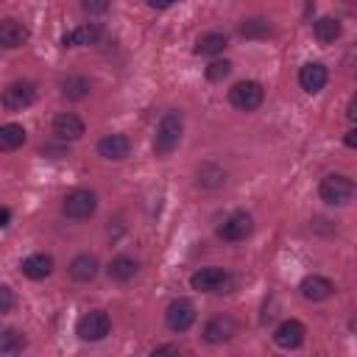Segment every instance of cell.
Here are the masks:
<instances>
[{"label":"cell","mask_w":357,"mask_h":357,"mask_svg":"<svg viewBox=\"0 0 357 357\" xmlns=\"http://www.w3.org/2000/svg\"><path fill=\"white\" fill-rule=\"evenodd\" d=\"M237 332V324L231 315H215L204 324V340L206 343H226Z\"/></svg>","instance_id":"obj_11"},{"label":"cell","mask_w":357,"mask_h":357,"mask_svg":"<svg viewBox=\"0 0 357 357\" xmlns=\"http://www.w3.org/2000/svg\"><path fill=\"white\" fill-rule=\"evenodd\" d=\"M298 290H301V296H304L307 301H326V298L335 293V284H332L326 276H318V273H312V276L301 279Z\"/></svg>","instance_id":"obj_15"},{"label":"cell","mask_w":357,"mask_h":357,"mask_svg":"<svg viewBox=\"0 0 357 357\" xmlns=\"http://www.w3.org/2000/svg\"><path fill=\"white\" fill-rule=\"evenodd\" d=\"M98 209V195L92 190H73L61 201V212L70 220H89Z\"/></svg>","instance_id":"obj_4"},{"label":"cell","mask_w":357,"mask_h":357,"mask_svg":"<svg viewBox=\"0 0 357 357\" xmlns=\"http://www.w3.org/2000/svg\"><path fill=\"white\" fill-rule=\"evenodd\" d=\"M61 95H64L67 100H84V98L89 95V78H84V75H70V78H64V81H61Z\"/></svg>","instance_id":"obj_24"},{"label":"cell","mask_w":357,"mask_h":357,"mask_svg":"<svg viewBox=\"0 0 357 357\" xmlns=\"http://www.w3.org/2000/svg\"><path fill=\"white\" fill-rule=\"evenodd\" d=\"M343 142H346L349 148H354V145H357V131H354V128H351V131H346V139H343Z\"/></svg>","instance_id":"obj_32"},{"label":"cell","mask_w":357,"mask_h":357,"mask_svg":"<svg viewBox=\"0 0 357 357\" xmlns=\"http://www.w3.org/2000/svg\"><path fill=\"white\" fill-rule=\"evenodd\" d=\"M28 36H31V31L17 20H3L0 22V45L3 47H8V50L22 47L28 42Z\"/></svg>","instance_id":"obj_17"},{"label":"cell","mask_w":357,"mask_h":357,"mask_svg":"<svg viewBox=\"0 0 357 357\" xmlns=\"http://www.w3.org/2000/svg\"><path fill=\"white\" fill-rule=\"evenodd\" d=\"M190 284L198 293H229L231 284H234V279L223 268H201V271H195L190 276Z\"/></svg>","instance_id":"obj_3"},{"label":"cell","mask_w":357,"mask_h":357,"mask_svg":"<svg viewBox=\"0 0 357 357\" xmlns=\"http://www.w3.org/2000/svg\"><path fill=\"white\" fill-rule=\"evenodd\" d=\"M145 3H148L151 8H156V11H162V8H170L176 0H145Z\"/></svg>","instance_id":"obj_30"},{"label":"cell","mask_w":357,"mask_h":357,"mask_svg":"<svg viewBox=\"0 0 357 357\" xmlns=\"http://www.w3.org/2000/svg\"><path fill=\"white\" fill-rule=\"evenodd\" d=\"M81 6L86 14H103V11H109L112 0H81Z\"/></svg>","instance_id":"obj_29"},{"label":"cell","mask_w":357,"mask_h":357,"mask_svg":"<svg viewBox=\"0 0 357 357\" xmlns=\"http://www.w3.org/2000/svg\"><path fill=\"white\" fill-rule=\"evenodd\" d=\"M0 100H3V106H6L8 112H22V109H28V106L36 100V89H33V84H28V81H14V84H8V86L3 89Z\"/></svg>","instance_id":"obj_8"},{"label":"cell","mask_w":357,"mask_h":357,"mask_svg":"<svg viewBox=\"0 0 357 357\" xmlns=\"http://www.w3.org/2000/svg\"><path fill=\"white\" fill-rule=\"evenodd\" d=\"M109 279H114V282H131L134 276H137V271H139V262L134 259V257H126V254H120V257H114L112 262H109Z\"/></svg>","instance_id":"obj_18"},{"label":"cell","mask_w":357,"mask_h":357,"mask_svg":"<svg viewBox=\"0 0 357 357\" xmlns=\"http://www.w3.org/2000/svg\"><path fill=\"white\" fill-rule=\"evenodd\" d=\"M98 36H100V28L95 22H86V25H78L70 33H64L61 36V45L64 47H81V45H92Z\"/></svg>","instance_id":"obj_19"},{"label":"cell","mask_w":357,"mask_h":357,"mask_svg":"<svg viewBox=\"0 0 357 357\" xmlns=\"http://www.w3.org/2000/svg\"><path fill=\"white\" fill-rule=\"evenodd\" d=\"M53 134L64 142H73V139H81L84 137V120L73 112H64L53 120Z\"/></svg>","instance_id":"obj_14"},{"label":"cell","mask_w":357,"mask_h":357,"mask_svg":"<svg viewBox=\"0 0 357 357\" xmlns=\"http://www.w3.org/2000/svg\"><path fill=\"white\" fill-rule=\"evenodd\" d=\"M25 142V128L20 123L0 126V151H17Z\"/></svg>","instance_id":"obj_23"},{"label":"cell","mask_w":357,"mask_h":357,"mask_svg":"<svg viewBox=\"0 0 357 357\" xmlns=\"http://www.w3.org/2000/svg\"><path fill=\"white\" fill-rule=\"evenodd\" d=\"M271 33V22L268 20H245L243 25H240V36H245V39H265Z\"/></svg>","instance_id":"obj_26"},{"label":"cell","mask_w":357,"mask_h":357,"mask_svg":"<svg viewBox=\"0 0 357 357\" xmlns=\"http://www.w3.org/2000/svg\"><path fill=\"white\" fill-rule=\"evenodd\" d=\"M318 195L329 206H346L354 198V181L349 176H343V173H329V176L321 178Z\"/></svg>","instance_id":"obj_2"},{"label":"cell","mask_w":357,"mask_h":357,"mask_svg":"<svg viewBox=\"0 0 357 357\" xmlns=\"http://www.w3.org/2000/svg\"><path fill=\"white\" fill-rule=\"evenodd\" d=\"M304 335H307L304 324L296 321V318H287V321H282V324L273 329V343H276L279 349H298V346L304 343Z\"/></svg>","instance_id":"obj_10"},{"label":"cell","mask_w":357,"mask_h":357,"mask_svg":"<svg viewBox=\"0 0 357 357\" xmlns=\"http://www.w3.org/2000/svg\"><path fill=\"white\" fill-rule=\"evenodd\" d=\"M14 304H17L14 290H11V287H6V284H0V315L11 312V310H14Z\"/></svg>","instance_id":"obj_28"},{"label":"cell","mask_w":357,"mask_h":357,"mask_svg":"<svg viewBox=\"0 0 357 357\" xmlns=\"http://www.w3.org/2000/svg\"><path fill=\"white\" fill-rule=\"evenodd\" d=\"M8 220H11V212L6 206H0V226H8Z\"/></svg>","instance_id":"obj_34"},{"label":"cell","mask_w":357,"mask_h":357,"mask_svg":"<svg viewBox=\"0 0 357 357\" xmlns=\"http://www.w3.org/2000/svg\"><path fill=\"white\" fill-rule=\"evenodd\" d=\"M25 346H28V340L20 329H3L0 332V354H20Z\"/></svg>","instance_id":"obj_25"},{"label":"cell","mask_w":357,"mask_h":357,"mask_svg":"<svg viewBox=\"0 0 357 357\" xmlns=\"http://www.w3.org/2000/svg\"><path fill=\"white\" fill-rule=\"evenodd\" d=\"M346 117H349V120H354V117H357V100H354V98L349 100V112H346Z\"/></svg>","instance_id":"obj_33"},{"label":"cell","mask_w":357,"mask_h":357,"mask_svg":"<svg viewBox=\"0 0 357 357\" xmlns=\"http://www.w3.org/2000/svg\"><path fill=\"white\" fill-rule=\"evenodd\" d=\"M156 354H178V346H156L153 349V357Z\"/></svg>","instance_id":"obj_31"},{"label":"cell","mask_w":357,"mask_h":357,"mask_svg":"<svg viewBox=\"0 0 357 357\" xmlns=\"http://www.w3.org/2000/svg\"><path fill=\"white\" fill-rule=\"evenodd\" d=\"M254 231V220L248 212H231L220 226H218V237L229 240V243H240Z\"/></svg>","instance_id":"obj_9"},{"label":"cell","mask_w":357,"mask_h":357,"mask_svg":"<svg viewBox=\"0 0 357 357\" xmlns=\"http://www.w3.org/2000/svg\"><path fill=\"white\" fill-rule=\"evenodd\" d=\"M20 271H22L28 279H33V282L47 279V276L53 273V257H50V254H31V257L22 259Z\"/></svg>","instance_id":"obj_16"},{"label":"cell","mask_w":357,"mask_h":357,"mask_svg":"<svg viewBox=\"0 0 357 357\" xmlns=\"http://www.w3.org/2000/svg\"><path fill=\"white\" fill-rule=\"evenodd\" d=\"M229 73H231V61H226V59H223V61L218 59V61H212V64L206 67V78L215 81V84L223 81V78H229Z\"/></svg>","instance_id":"obj_27"},{"label":"cell","mask_w":357,"mask_h":357,"mask_svg":"<svg viewBox=\"0 0 357 357\" xmlns=\"http://www.w3.org/2000/svg\"><path fill=\"white\" fill-rule=\"evenodd\" d=\"M165 324L173 332H187L195 324V304L190 298H173L165 310Z\"/></svg>","instance_id":"obj_7"},{"label":"cell","mask_w":357,"mask_h":357,"mask_svg":"<svg viewBox=\"0 0 357 357\" xmlns=\"http://www.w3.org/2000/svg\"><path fill=\"white\" fill-rule=\"evenodd\" d=\"M109 329H112V318H109V312H103V310H89V312H84L81 321H78V326H75L78 337H81V340H89V343L103 340V337L109 335Z\"/></svg>","instance_id":"obj_6"},{"label":"cell","mask_w":357,"mask_h":357,"mask_svg":"<svg viewBox=\"0 0 357 357\" xmlns=\"http://www.w3.org/2000/svg\"><path fill=\"white\" fill-rule=\"evenodd\" d=\"M226 45H229V39L223 36V33H204L198 42H195V53L198 56H218V53H223L226 50Z\"/></svg>","instance_id":"obj_22"},{"label":"cell","mask_w":357,"mask_h":357,"mask_svg":"<svg viewBox=\"0 0 357 357\" xmlns=\"http://www.w3.org/2000/svg\"><path fill=\"white\" fill-rule=\"evenodd\" d=\"M98 153L103 159H112V162H120L131 153V139L126 134H106L100 142H98Z\"/></svg>","instance_id":"obj_13"},{"label":"cell","mask_w":357,"mask_h":357,"mask_svg":"<svg viewBox=\"0 0 357 357\" xmlns=\"http://www.w3.org/2000/svg\"><path fill=\"white\" fill-rule=\"evenodd\" d=\"M326 78H329V73H326V67H324L321 61H307V64L298 70V84H301V89L310 92V95L321 92V89L326 86Z\"/></svg>","instance_id":"obj_12"},{"label":"cell","mask_w":357,"mask_h":357,"mask_svg":"<svg viewBox=\"0 0 357 357\" xmlns=\"http://www.w3.org/2000/svg\"><path fill=\"white\" fill-rule=\"evenodd\" d=\"M70 276L75 282H92L98 276V259L92 254H78L73 262H70Z\"/></svg>","instance_id":"obj_20"},{"label":"cell","mask_w":357,"mask_h":357,"mask_svg":"<svg viewBox=\"0 0 357 357\" xmlns=\"http://www.w3.org/2000/svg\"><path fill=\"white\" fill-rule=\"evenodd\" d=\"M262 100H265V89L257 81H237L229 89V103L240 112H254L262 106Z\"/></svg>","instance_id":"obj_5"},{"label":"cell","mask_w":357,"mask_h":357,"mask_svg":"<svg viewBox=\"0 0 357 357\" xmlns=\"http://www.w3.org/2000/svg\"><path fill=\"white\" fill-rule=\"evenodd\" d=\"M312 33H315V39H318L321 45H332V42L343 33V25H340V20H335V17H321V20H315Z\"/></svg>","instance_id":"obj_21"},{"label":"cell","mask_w":357,"mask_h":357,"mask_svg":"<svg viewBox=\"0 0 357 357\" xmlns=\"http://www.w3.org/2000/svg\"><path fill=\"white\" fill-rule=\"evenodd\" d=\"M181 131H184V120H181V112H176V109L165 112V117H162V120H159V126H156L153 151H156L159 156H167V153H173V151L178 148V142H181Z\"/></svg>","instance_id":"obj_1"}]
</instances>
